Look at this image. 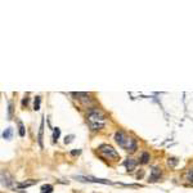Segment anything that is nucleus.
I'll use <instances>...</instances> for the list:
<instances>
[{
	"label": "nucleus",
	"mask_w": 193,
	"mask_h": 193,
	"mask_svg": "<svg viewBox=\"0 0 193 193\" xmlns=\"http://www.w3.org/2000/svg\"><path fill=\"white\" fill-rule=\"evenodd\" d=\"M160 178H161V170H160L158 168H152L151 175H149V181L151 183H153V181L160 180Z\"/></svg>",
	"instance_id": "6"
},
{
	"label": "nucleus",
	"mask_w": 193,
	"mask_h": 193,
	"mask_svg": "<svg viewBox=\"0 0 193 193\" xmlns=\"http://www.w3.org/2000/svg\"><path fill=\"white\" fill-rule=\"evenodd\" d=\"M52 192H53V185L44 184L41 187V193H52Z\"/></svg>",
	"instance_id": "10"
},
{
	"label": "nucleus",
	"mask_w": 193,
	"mask_h": 193,
	"mask_svg": "<svg viewBox=\"0 0 193 193\" xmlns=\"http://www.w3.org/2000/svg\"><path fill=\"white\" fill-rule=\"evenodd\" d=\"M59 135H61V129H59V128H54V130H53V142H57L58 138H59Z\"/></svg>",
	"instance_id": "13"
},
{
	"label": "nucleus",
	"mask_w": 193,
	"mask_h": 193,
	"mask_svg": "<svg viewBox=\"0 0 193 193\" xmlns=\"http://www.w3.org/2000/svg\"><path fill=\"white\" fill-rule=\"evenodd\" d=\"M86 122L93 131H99L106 126V115L98 108H91L86 115Z\"/></svg>",
	"instance_id": "1"
},
{
	"label": "nucleus",
	"mask_w": 193,
	"mask_h": 193,
	"mask_svg": "<svg viewBox=\"0 0 193 193\" xmlns=\"http://www.w3.org/2000/svg\"><path fill=\"white\" fill-rule=\"evenodd\" d=\"M27 103H28V98H25L22 101V106H27Z\"/></svg>",
	"instance_id": "20"
},
{
	"label": "nucleus",
	"mask_w": 193,
	"mask_h": 193,
	"mask_svg": "<svg viewBox=\"0 0 193 193\" xmlns=\"http://www.w3.org/2000/svg\"><path fill=\"white\" fill-rule=\"evenodd\" d=\"M35 184H38V180H35V179H28V180L21 181V183H17V184H16V188H17V189H25V188L32 187V185H35Z\"/></svg>",
	"instance_id": "5"
},
{
	"label": "nucleus",
	"mask_w": 193,
	"mask_h": 193,
	"mask_svg": "<svg viewBox=\"0 0 193 193\" xmlns=\"http://www.w3.org/2000/svg\"><path fill=\"white\" fill-rule=\"evenodd\" d=\"M176 164H178V160H176V158L171 157V158L168 160V165H169V166H175Z\"/></svg>",
	"instance_id": "16"
},
{
	"label": "nucleus",
	"mask_w": 193,
	"mask_h": 193,
	"mask_svg": "<svg viewBox=\"0 0 193 193\" xmlns=\"http://www.w3.org/2000/svg\"><path fill=\"white\" fill-rule=\"evenodd\" d=\"M73 138H75V136L73 135H68V136H66V139H65V143L66 144H70L73 140Z\"/></svg>",
	"instance_id": "18"
},
{
	"label": "nucleus",
	"mask_w": 193,
	"mask_h": 193,
	"mask_svg": "<svg viewBox=\"0 0 193 193\" xmlns=\"http://www.w3.org/2000/svg\"><path fill=\"white\" fill-rule=\"evenodd\" d=\"M98 151L103 157L108 158L111 161H117V160H120L118 152L112 146H110V144H101V146L98 147Z\"/></svg>",
	"instance_id": "3"
},
{
	"label": "nucleus",
	"mask_w": 193,
	"mask_h": 193,
	"mask_svg": "<svg viewBox=\"0 0 193 193\" xmlns=\"http://www.w3.org/2000/svg\"><path fill=\"white\" fill-rule=\"evenodd\" d=\"M12 116H13V103L9 102V110H8V117H9V120L12 118Z\"/></svg>",
	"instance_id": "17"
},
{
	"label": "nucleus",
	"mask_w": 193,
	"mask_h": 193,
	"mask_svg": "<svg viewBox=\"0 0 193 193\" xmlns=\"http://www.w3.org/2000/svg\"><path fill=\"white\" fill-rule=\"evenodd\" d=\"M18 130H20V136H25V126L21 120H18Z\"/></svg>",
	"instance_id": "14"
},
{
	"label": "nucleus",
	"mask_w": 193,
	"mask_h": 193,
	"mask_svg": "<svg viewBox=\"0 0 193 193\" xmlns=\"http://www.w3.org/2000/svg\"><path fill=\"white\" fill-rule=\"evenodd\" d=\"M80 153H81V151H80V149H77V151H72V152H71V155H72V156H76V155H80Z\"/></svg>",
	"instance_id": "19"
},
{
	"label": "nucleus",
	"mask_w": 193,
	"mask_h": 193,
	"mask_svg": "<svg viewBox=\"0 0 193 193\" xmlns=\"http://www.w3.org/2000/svg\"><path fill=\"white\" fill-rule=\"evenodd\" d=\"M12 134H13V129L8 128L4 133H3V138H4V139H10V138H12Z\"/></svg>",
	"instance_id": "11"
},
{
	"label": "nucleus",
	"mask_w": 193,
	"mask_h": 193,
	"mask_svg": "<svg viewBox=\"0 0 193 193\" xmlns=\"http://www.w3.org/2000/svg\"><path fill=\"white\" fill-rule=\"evenodd\" d=\"M43 139H44V116L41 117V122H40L39 128V135H38V142L40 148H43Z\"/></svg>",
	"instance_id": "8"
},
{
	"label": "nucleus",
	"mask_w": 193,
	"mask_h": 193,
	"mask_svg": "<svg viewBox=\"0 0 193 193\" xmlns=\"http://www.w3.org/2000/svg\"><path fill=\"white\" fill-rule=\"evenodd\" d=\"M124 166L129 173H131V171H134L135 168H136V161L134 158H126L125 162H124Z\"/></svg>",
	"instance_id": "7"
},
{
	"label": "nucleus",
	"mask_w": 193,
	"mask_h": 193,
	"mask_svg": "<svg viewBox=\"0 0 193 193\" xmlns=\"http://www.w3.org/2000/svg\"><path fill=\"white\" fill-rule=\"evenodd\" d=\"M40 101H41V99H40V96H36V98H35V102H34V110L35 111L40 110Z\"/></svg>",
	"instance_id": "15"
},
{
	"label": "nucleus",
	"mask_w": 193,
	"mask_h": 193,
	"mask_svg": "<svg viewBox=\"0 0 193 193\" xmlns=\"http://www.w3.org/2000/svg\"><path fill=\"white\" fill-rule=\"evenodd\" d=\"M185 179H187L189 183H192L193 184V168L192 169H189L188 171H187V174H185Z\"/></svg>",
	"instance_id": "12"
},
{
	"label": "nucleus",
	"mask_w": 193,
	"mask_h": 193,
	"mask_svg": "<svg viewBox=\"0 0 193 193\" xmlns=\"http://www.w3.org/2000/svg\"><path fill=\"white\" fill-rule=\"evenodd\" d=\"M149 158H151L149 153H148V152H143V153L140 155L139 162H140L142 165H146V164H148V162H149Z\"/></svg>",
	"instance_id": "9"
},
{
	"label": "nucleus",
	"mask_w": 193,
	"mask_h": 193,
	"mask_svg": "<svg viewBox=\"0 0 193 193\" xmlns=\"http://www.w3.org/2000/svg\"><path fill=\"white\" fill-rule=\"evenodd\" d=\"M76 180L84 181V183H99V184H112V181L107 180V179H99L95 176H83V175H76Z\"/></svg>",
	"instance_id": "4"
},
{
	"label": "nucleus",
	"mask_w": 193,
	"mask_h": 193,
	"mask_svg": "<svg viewBox=\"0 0 193 193\" xmlns=\"http://www.w3.org/2000/svg\"><path fill=\"white\" fill-rule=\"evenodd\" d=\"M115 142H116L122 149L129 152V153H134L136 151V147H138L135 139L129 136L125 131H117L116 134H115Z\"/></svg>",
	"instance_id": "2"
}]
</instances>
